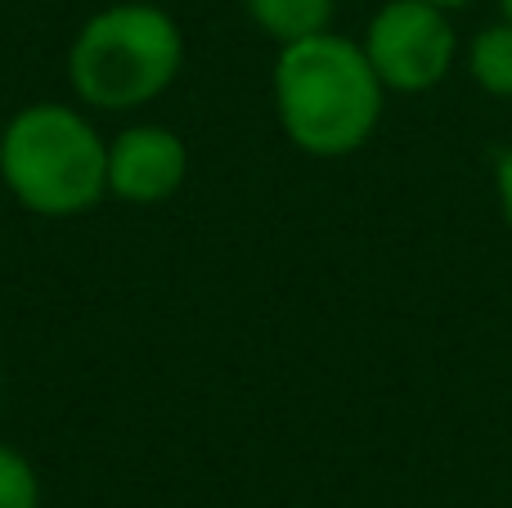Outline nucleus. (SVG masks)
I'll return each mask as SVG.
<instances>
[{"mask_svg": "<svg viewBox=\"0 0 512 508\" xmlns=\"http://www.w3.org/2000/svg\"><path fill=\"white\" fill-rule=\"evenodd\" d=\"M248 18L256 23V32H265L274 45L301 41L333 27L337 0H243Z\"/></svg>", "mask_w": 512, "mask_h": 508, "instance_id": "6", "label": "nucleus"}, {"mask_svg": "<svg viewBox=\"0 0 512 508\" xmlns=\"http://www.w3.org/2000/svg\"><path fill=\"white\" fill-rule=\"evenodd\" d=\"M0 185L45 221L86 216L108 198V140L90 108L32 99L0 126Z\"/></svg>", "mask_w": 512, "mask_h": 508, "instance_id": "2", "label": "nucleus"}, {"mask_svg": "<svg viewBox=\"0 0 512 508\" xmlns=\"http://www.w3.org/2000/svg\"><path fill=\"white\" fill-rule=\"evenodd\" d=\"M270 95L292 149L306 158H351L378 131L387 86L378 81L364 45L328 27L279 45Z\"/></svg>", "mask_w": 512, "mask_h": 508, "instance_id": "1", "label": "nucleus"}, {"mask_svg": "<svg viewBox=\"0 0 512 508\" xmlns=\"http://www.w3.org/2000/svg\"><path fill=\"white\" fill-rule=\"evenodd\" d=\"M185 68V27L153 0H117L68 41V86L90 113H135L162 99Z\"/></svg>", "mask_w": 512, "mask_h": 508, "instance_id": "3", "label": "nucleus"}, {"mask_svg": "<svg viewBox=\"0 0 512 508\" xmlns=\"http://www.w3.org/2000/svg\"><path fill=\"white\" fill-rule=\"evenodd\" d=\"M499 9H504V18L512 23V0H499Z\"/></svg>", "mask_w": 512, "mask_h": 508, "instance_id": "11", "label": "nucleus"}, {"mask_svg": "<svg viewBox=\"0 0 512 508\" xmlns=\"http://www.w3.org/2000/svg\"><path fill=\"white\" fill-rule=\"evenodd\" d=\"M432 5H441V9H468L472 0H432Z\"/></svg>", "mask_w": 512, "mask_h": 508, "instance_id": "10", "label": "nucleus"}, {"mask_svg": "<svg viewBox=\"0 0 512 508\" xmlns=\"http://www.w3.org/2000/svg\"><path fill=\"white\" fill-rule=\"evenodd\" d=\"M468 77L477 81L486 95L512 99V23L508 18L481 27L468 41Z\"/></svg>", "mask_w": 512, "mask_h": 508, "instance_id": "7", "label": "nucleus"}, {"mask_svg": "<svg viewBox=\"0 0 512 508\" xmlns=\"http://www.w3.org/2000/svg\"><path fill=\"white\" fill-rule=\"evenodd\" d=\"M0 508H41V477L9 441H0Z\"/></svg>", "mask_w": 512, "mask_h": 508, "instance_id": "8", "label": "nucleus"}, {"mask_svg": "<svg viewBox=\"0 0 512 508\" xmlns=\"http://www.w3.org/2000/svg\"><path fill=\"white\" fill-rule=\"evenodd\" d=\"M495 189H499V212H504V221L512 230V149H504L495 158Z\"/></svg>", "mask_w": 512, "mask_h": 508, "instance_id": "9", "label": "nucleus"}, {"mask_svg": "<svg viewBox=\"0 0 512 508\" xmlns=\"http://www.w3.org/2000/svg\"><path fill=\"white\" fill-rule=\"evenodd\" d=\"M189 144L162 122H131L108 135V198L131 207H158L185 189Z\"/></svg>", "mask_w": 512, "mask_h": 508, "instance_id": "5", "label": "nucleus"}, {"mask_svg": "<svg viewBox=\"0 0 512 508\" xmlns=\"http://www.w3.org/2000/svg\"><path fill=\"white\" fill-rule=\"evenodd\" d=\"M360 45L391 95H427L450 77L459 59L450 9L432 0H382Z\"/></svg>", "mask_w": 512, "mask_h": 508, "instance_id": "4", "label": "nucleus"}]
</instances>
